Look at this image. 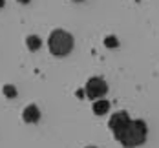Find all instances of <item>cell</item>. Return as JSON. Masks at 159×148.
<instances>
[{
    "label": "cell",
    "instance_id": "obj_5",
    "mask_svg": "<svg viewBox=\"0 0 159 148\" xmlns=\"http://www.w3.org/2000/svg\"><path fill=\"white\" fill-rule=\"evenodd\" d=\"M108 110H110V102L108 101H97V102H93V112L97 115H104Z\"/></svg>",
    "mask_w": 159,
    "mask_h": 148
},
{
    "label": "cell",
    "instance_id": "obj_8",
    "mask_svg": "<svg viewBox=\"0 0 159 148\" xmlns=\"http://www.w3.org/2000/svg\"><path fill=\"white\" fill-rule=\"evenodd\" d=\"M106 46H108V48H115V46H117V42H115V38H106Z\"/></svg>",
    "mask_w": 159,
    "mask_h": 148
},
{
    "label": "cell",
    "instance_id": "obj_9",
    "mask_svg": "<svg viewBox=\"0 0 159 148\" xmlns=\"http://www.w3.org/2000/svg\"><path fill=\"white\" fill-rule=\"evenodd\" d=\"M20 2H24V4H28V2H30V0H20Z\"/></svg>",
    "mask_w": 159,
    "mask_h": 148
},
{
    "label": "cell",
    "instance_id": "obj_1",
    "mask_svg": "<svg viewBox=\"0 0 159 148\" xmlns=\"http://www.w3.org/2000/svg\"><path fill=\"white\" fill-rule=\"evenodd\" d=\"M108 126L113 132V137L126 148L139 146L146 141V133H148L146 123L141 119L132 121L126 112H115L110 117Z\"/></svg>",
    "mask_w": 159,
    "mask_h": 148
},
{
    "label": "cell",
    "instance_id": "obj_3",
    "mask_svg": "<svg viewBox=\"0 0 159 148\" xmlns=\"http://www.w3.org/2000/svg\"><path fill=\"white\" fill-rule=\"evenodd\" d=\"M106 92H108V86H106V82L102 81L101 77H92L90 81L86 82V95L92 101L102 97Z\"/></svg>",
    "mask_w": 159,
    "mask_h": 148
},
{
    "label": "cell",
    "instance_id": "obj_2",
    "mask_svg": "<svg viewBox=\"0 0 159 148\" xmlns=\"http://www.w3.org/2000/svg\"><path fill=\"white\" fill-rule=\"evenodd\" d=\"M48 46H49V51L53 55L64 57V55H68L73 49V37L68 31H64V29H55V31H51V35H49Z\"/></svg>",
    "mask_w": 159,
    "mask_h": 148
},
{
    "label": "cell",
    "instance_id": "obj_6",
    "mask_svg": "<svg viewBox=\"0 0 159 148\" xmlns=\"http://www.w3.org/2000/svg\"><path fill=\"white\" fill-rule=\"evenodd\" d=\"M28 48L31 49V51H35V49H39L40 48V38L39 37H28Z\"/></svg>",
    "mask_w": 159,
    "mask_h": 148
},
{
    "label": "cell",
    "instance_id": "obj_10",
    "mask_svg": "<svg viewBox=\"0 0 159 148\" xmlns=\"http://www.w3.org/2000/svg\"><path fill=\"white\" fill-rule=\"evenodd\" d=\"M88 148H95V146H88Z\"/></svg>",
    "mask_w": 159,
    "mask_h": 148
},
{
    "label": "cell",
    "instance_id": "obj_7",
    "mask_svg": "<svg viewBox=\"0 0 159 148\" xmlns=\"http://www.w3.org/2000/svg\"><path fill=\"white\" fill-rule=\"evenodd\" d=\"M4 93H6V95H9V97H15V95H16V92L13 90V86H4Z\"/></svg>",
    "mask_w": 159,
    "mask_h": 148
},
{
    "label": "cell",
    "instance_id": "obj_11",
    "mask_svg": "<svg viewBox=\"0 0 159 148\" xmlns=\"http://www.w3.org/2000/svg\"><path fill=\"white\" fill-rule=\"evenodd\" d=\"M75 2H80V0H75Z\"/></svg>",
    "mask_w": 159,
    "mask_h": 148
},
{
    "label": "cell",
    "instance_id": "obj_4",
    "mask_svg": "<svg viewBox=\"0 0 159 148\" xmlns=\"http://www.w3.org/2000/svg\"><path fill=\"white\" fill-rule=\"evenodd\" d=\"M39 108L35 106V104H30L26 110H24V114H22V117H24V121L26 123H37L39 121Z\"/></svg>",
    "mask_w": 159,
    "mask_h": 148
}]
</instances>
